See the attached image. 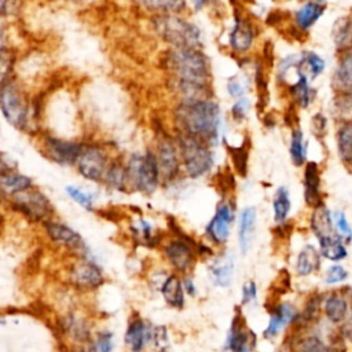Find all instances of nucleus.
Here are the masks:
<instances>
[{"label":"nucleus","mask_w":352,"mask_h":352,"mask_svg":"<svg viewBox=\"0 0 352 352\" xmlns=\"http://www.w3.org/2000/svg\"><path fill=\"white\" fill-rule=\"evenodd\" d=\"M301 352H337L336 348L326 344L318 334H312L305 337L300 342Z\"/></svg>","instance_id":"nucleus-44"},{"label":"nucleus","mask_w":352,"mask_h":352,"mask_svg":"<svg viewBox=\"0 0 352 352\" xmlns=\"http://www.w3.org/2000/svg\"><path fill=\"white\" fill-rule=\"evenodd\" d=\"M337 151L342 162L352 164V120L342 121L336 135Z\"/></svg>","instance_id":"nucleus-32"},{"label":"nucleus","mask_w":352,"mask_h":352,"mask_svg":"<svg viewBox=\"0 0 352 352\" xmlns=\"http://www.w3.org/2000/svg\"><path fill=\"white\" fill-rule=\"evenodd\" d=\"M66 331L69 334V337L80 341V342H84V341H89L91 337H89V327L88 324L81 320V319H76V318H69L66 320Z\"/></svg>","instance_id":"nucleus-41"},{"label":"nucleus","mask_w":352,"mask_h":352,"mask_svg":"<svg viewBox=\"0 0 352 352\" xmlns=\"http://www.w3.org/2000/svg\"><path fill=\"white\" fill-rule=\"evenodd\" d=\"M256 230V209L253 206H246L239 213L238 220V243L242 253H246L253 242Z\"/></svg>","instance_id":"nucleus-21"},{"label":"nucleus","mask_w":352,"mask_h":352,"mask_svg":"<svg viewBox=\"0 0 352 352\" xmlns=\"http://www.w3.org/2000/svg\"><path fill=\"white\" fill-rule=\"evenodd\" d=\"M180 133L191 135L206 144L216 146L220 136L221 113L216 102L206 99H183L175 111Z\"/></svg>","instance_id":"nucleus-2"},{"label":"nucleus","mask_w":352,"mask_h":352,"mask_svg":"<svg viewBox=\"0 0 352 352\" xmlns=\"http://www.w3.org/2000/svg\"><path fill=\"white\" fill-rule=\"evenodd\" d=\"M346 278H348V271L340 264H333L326 270L323 280L327 285H336V283L344 282Z\"/></svg>","instance_id":"nucleus-46"},{"label":"nucleus","mask_w":352,"mask_h":352,"mask_svg":"<svg viewBox=\"0 0 352 352\" xmlns=\"http://www.w3.org/2000/svg\"><path fill=\"white\" fill-rule=\"evenodd\" d=\"M248 109H249V102L245 96H242V98L235 99V103L231 107V114L235 120L239 121V120L245 118V116L248 113Z\"/></svg>","instance_id":"nucleus-47"},{"label":"nucleus","mask_w":352,"mask_h":352,"mask_svg":"<svg viewBox=\"0 0 352 352\" xmlns=\"http://www.w3.org/2000/svg\"><path fill=\"white\" fill-rule=\"evenodd\" d=\"M110 161V155L104 147L96 143H84L74 166L85 180L103 183Z\"/></svg>","instance_id":"nucleus-7"},{"label":"nucleus","mask_w":352,"mask_h":352,"mask_svg":"<svg viewBox=\"0 0 352 352\" xmlns=\"http://www.w3.org/2000/svg\"><path fill=\"white\" fill-rule=\"evenodd\" d=\"M326 67V62L315 52H304L297 62V70L301 72L308 80H315Z\"/></svg>","instance_id":"nucleus-34"},{"label":"nucleus","mask_w":352,"mask_h":352,"mask_svg":"<svg viewBox=\"0 0 352 352\" xmlns=\"http://www.w3.org/2000/svg\"><path fill=\"white\" fill-rule=\"evenodd\" d=\"M297 309L290 302H279L275 309H272L270 315V320L267 327L263 331V336L268 340L275 338L287 324L296 322L297 319Z\"/></svg>","instance_id":"nucleus-17"},{"label":"nucleus","mask_w":352,"mask_h":352,"mask_svg":"<svg viewBox=\"0 0 352 352\" xmlns=\"http://www.w3.org/2000/svg\"><path fill=\"white\" fill-rule=\"evenodd\" d=\"M256 300H257V286L254 280L245 282L242 287V304L246 305L250 302H256Z\"/></svg>","instance_id":"nucleus-48"},{"label":"nucleus","mask_w":352,"mask_h":352,"mask_svg":"<svg viewBox=\"0 0 352 352\" xmlns=\"http://www.w3.org/2000/svg\"><path fill=\"white\" fill-rule=\"evenodd\" d=\"M256 345V336L245 326L241 315H236L224 342L227 352H252Z\"/></svg>","instance_id":"nucleus-15"},{"label":"nucleus","mask_w":352,"mask_h":352,"mask_svg":"<svg viewBox=\"0 0 352 352\" xmlns=\"http://www.w3.org/2000/svg\"><path fill=\"white\" fill-rule=\"evenodd\" d=\"M30 187H33V180L26 175H22L12 169L0 173V194L7 198L26 191Z\"/></svg>","instance_id":"nucleus-22"},{"label":"nucleus","mask_w":352,"mask_h":352,"mask_svg":"<svg viewBox=\"0 0 352 352\" xmlns=\"http://www.w3.org/2000/svg\"><path fill=\"white\" fill-rule=\"evenodd\" d=\"M323 311L327 320L337 324L346 319L348 311H349V302L344 294L334 292L324 297Z\"/></svg>","instance_id":"nucleus-25"},{"label":"nucleus","mask_w":352,"mask_h":352,"mask_svg":"<svg viewBox=\"0 0 352 352\" xmlns=\"http://www.w3.org/2000/svg\"><path fill=\"white\" fill-rule=\"evenodd\" d=\"M125 168L129 190L153 194L158 188L161 176L154 151L147 150L143 154H132L125 162Z\"/></svg>","instance_id":"nucleus-5"},{"label":"nucleus","mask_w":352,"mask_h":352,"mask_svg":"<svg viewBox=\"0 0 352 352\" xmlns=\"http://www.w3.org/2000/svg\"><path fill=\"white\" fill-rule=\"evenodd\" d=\"M160 292L165 300V302L175 308V309H182L184 307V289H183V283L182 279L176 275V274H170L168 275L161 286H160Z\"/></svg>","instance_id":"nucleus-24"},{"label":"nucleus","mask_w":352,"mask_h":352,"mask_svg":"<svg viewBox=\"0 0 352 352\" xmlns=\"http://www.w3.org/2000/svg\"><path fill=\"white\" fill-rule=\"evenodd\" d=\"M140 8L155 15L179 14L186 8V0H133Z\"/></svg>","instance_id":"nucleus-31"},{"label":"nucleus","mask_w":352,"mask_h":352,"mask_svg":"<svg viewBox=\"0 0 352 352\" xmlns=\"http://www.w3.org/2000/svg\"><path fill=\"white\" fill-rule=\"evenodd\" d=\"M103 183H106L109 187L117 190V191H128V177H126V168L125 164H122L121 161H116L111 160L110 165L106 170Z\"/></svg>","instance_id":"nucleus-33"},{"label":"nucleus","mask_w":352,"mask_h":352,"mask_svg":"<svg viewBox=\"0 0 352 352\" xmlns=\"http://www.w3.org/2000/svg\"><path fill=\"white\" fill-rule=\"evenodd\" d=\"M320 253L314 245H305L296 260V271L300 276H308L320 268Z\"/></svg>","instance_id":"nucleus-29"},{"label":"nucleus","mask_w":352,"mask_h":352,"mask_svg":"<svg viewBox=\"0 0 352 352\" xmlns=\"http://www.w3.org/2000/svg\"><path fill=\"white\" fill-rule=\"evenodd\" d=\"M333 216V224H334V228L337 231V234L345 241V242H349L352 241V227L349 224V221L346 220V216L344 214V212H334L331 213Z\"/></svg>","instance_id":"nucleus-45"},{"label":"nucleus","mask_w":352,"mask_h":352,"mask_svg":"<svg viewBox=\"0 0 352 352\" xmlns=\"http://www.w3.org/2000/svg\"><path fill=\"white\" fill-rule=\"evenodd\" d=\"M0 111L15 129L29 131L36 114L34 104L14 76L0 84Z\"/></svg>","instance_id":"nucleus-3"},{"label":"nucleus","mask_w":352,"mask_h":352,"mask_svg":"<svg viewBox=\"0 0 352 352\" xmlns=\"http://www.w3.org/2000/svg\"><path fill=\"white\" fill-rule=\"evenodd\" d=\"M241 1H245V3H252V1H254V0H241Z\"/></svg>","instance_id":"nucleus-55"},{"label":"nucleus","mask_w":352,"mask_h":352,"mask_svg":"<svg viewBox=\"0 0 352 352\" xmlns=\"http://www.w3.org/2000/svg\"><path fill=\"white\" fill-rule=\"evenodd\" d=\"M309 226H311V230H312L314 235L316 236V239L337 232L334 228V224H333L331 212L324 206V204L314 208L311 220H309Z\"/></svg>","instance_id":"nucleus-27"},{"label":"nucleus","mask_w":352,"mask_h":352,"mask_svg":"<svg viewBox=\"0 0 352 352\" xmlns=\"http://www.w3.org/2000/svg\"><path fill=\"white\" fill-rule=\"evenodd\" d=\"M69 280L77 289L95 290L104 282V276L95 261L89 257H80L69 270Z\"/></svg>","instance_id":"nucleus-11"},{"label":"nucleus","mask_w":352,"mask_h":352,"mask_svg":"<svg viewBox=\"0 0 352 352\" xmlns=\"http://www.w3.org/2000/svg\"><path fill=\"white\" fill-rule=\"evenodd\" d=\"M165 66L173 74L184 99H206L209 96V60L198 48L172 47L165 55Z\"/></svg>","instance_id":"nucleus-1"},{"label":"nucleus","mask_w":352,"mask_h":352,"mask_svg":"<svg viewBox=\"0 0 352 352\" xmlns=\"http://www.w3.org/2000/svg\"><path fill=\"white\" fill-rule=\"evenodd\" d=\"M316 1H320V3H323V1H324V0H316Z\"/></svg>","instance_id":"nucleus-56"},{"label":"nucleus","mask_w":352,"mask_h":352,"mask_svg":"<svg viewBox=\"0 0 352 352\" xmlns=\"http://www.w3.org/2000/svg\"><path fill=\"white\" fill-rule=\"evenodd\" d=\"M227 91L232 98L238 99L245 95L246 89H245V84L238 77H231L227 81Z\"/></svg>","instance_id":"nucleus-49"},{"label":"nucleus","mask_w":352,"mask_h":352,"mask_svg":"<svg viewBox=\"0 0 352 352\" xmlns=\"http://www.w3.org/2000/svg\"><path fill=\"white\" fill-rule=\"evenodd\" d=\"M272 208H274V220L276 224H283L290 213L292 201L289 195V190L286 187H279L272 198Z\"/></svg>","instance_id":"nucleus-36"},{"label":"nucleus","mask_w":352,"mask_h":352,"mask_svg":"<svg viewBox=\"0 0 352 352\" xmlns=\"http://www.w3.org/2000/svg\"><path fill=\"white\" fill-rule=\"evenodd\" d=\"M296 73H297V80L290 87V95L300 107L305 109L312 102V95H314L312 88L309 85V80L307 76H304L297 69H296Z\"/></svg>","instance_id":"nucleus-35"},{"label":"nucleus","mask_w":352,"mask_h":352,"mask_svg":"<svg viewBox=\"0 0 352 352\" xmlns=\"http://www.w3.org/2000/svg\"><path fill=\"white\" fill-rule=\"evenodd\" d=\"M82 144L84 143L81 142L66 140L47 133H43L40 136V146L43 154L48 160L66 166L76 164V160L82 148Z\"/></svg>","instance_id":"nucleus-9"},{"label":"nucleus","mask_w":352,"mask_h":352,"mask_svg":"<svg viewBox=\"0 0 352 352\" xmlns=\"http://www.w3.org/2000/svg\"><path fill=\"white\" fill-rule=\"evenodd\" d=\"M154 154L157 158L161 180H164L165 183L173 182L179 175L182 165L177 144L169 138H162L160 139L157 144V151Z\"/></svg>","instance_id":"nucleus-13"},{"label":"nucleus","mask_w":352,"mask_h":352,"mask_svg":"<svg viewBox=\"0 0 352 352\" xmlns=\"http://www.w3.org/2000/svg\"><path fill=\"white\" fill-rule=\"evenodd\" d=\"M234 221V206L228 201H223L217 205L216 212L206 226V236L216 245H224L231 234V226Z\"/></svg>","instance_id":"nucleus-14"},{"label":"nucleus","mask_w":352,"mask_h":352,"mask_svg":"<svg viewBox=\"0 0 352 352\" xmlns=\"http://www.w3.org/2000/svg\"><path fill=\"white\" fill-rule=\"evenodd\" d=\"M182 283H183V289H184L186 293H188L190 296H195L197 294V289H195V285H194L191 278L186 276L184 279H182Z\"/></svg>","instance_id":"nucleus-52"},{"label":"nucleus","mask_w":352,"mask_h":352,"mask_svg":"<svg viewBox=\"0 0 352 352\" xmlns=\"http://www.w3.org/2000/svg\"><path fill=\"white\" fill-rule=\"evenodd\" d=\"M333 41L337 48H345L351 44L352 38V21L349 16H341L334 21L333 30H331Z\"/></svg>","instance_id":"nucleus-38"},{"label":"nucleus","mask_w":352,"mask_h":352,"mask_svg":"<svg viewBox=\"0 0 352 352\" xmlns=\"http://www.w3.org/2000/svg\"><path fill=\"white\" fill-rule=\"evenodd\" d=\"M312 128H314V132L318 133V135H322L326 129V118L322 114H316L314 118H312Z\"/></svg>","instance_id":"nucleus-51"},{"label":"nucleus","mask_w":352,"mask_h":352,"mask_svg":"<svg viewBox=\"0 0 352 352\" xmlns=\"http://www.w3.org/2000/svg\"><path fill=\"white\" fill-rule=\"evenodd\" d=\"M351 44H352V38H351Z\"/></svg>","instance_id":"nucleus-57"},{"label":"nucleus","mask_w":352,"mask_h":352,"mask_svg":"<svg viewBox=\"0 0 352 352\" xmlns=\"http://www.w3.org/2000/svg\"><path fill=\"white\" fill-rule=\"evenodd\" d=\"M334 111L346 120H352V89L346 92H338L337 98H334Z\"/></svg>","instance_id":"nucleus-43"},{"label":"nucleus","mask_w":352,"mask_h":352,"mask_svg":"<svg viewBox=\"0 0 352 352\" xmlns=\"http://www.w3.org/2000/svg\"><path fill=\"white\" fill-rule=\"evenodd\" d=\"M153 327L139 315H133L126 326L124 342L129 352H143L151 342Z\"/></svg>","instance_id":"nucleus-16"},{"label":"nucleus","mask_w":352,"mask_h":352,"mask_svg":"<svg viewBox=\"0 0 352 352\" xmlns=\"http://www.w3.org/2000/svg\"><path fill=\"white\" fill-rule=\"evenodd\" d=\"M44 230L47 236L56 245H60L74 253H77L80 257H89V249L85 243V241L82 239V236L73 230L72 227H69L67 224L59 223V221H54V220H47L43 223Z\"/></svg>","instance_id":"nucleus-10"},{"label":"nucleus","mask_w":352,"mask_h":352,"mask_svg":"<svg viewBox=\"0 0 352 352\" xmlns=\"http://www.w3.org/2000/svg\"><path fill=\"white\" fill-rule=\"evenodd\" d=\"M289 153L292 162L296 166H302L307 160V144L304 140V133L300 128H296L292 131L290 135V144H289Z\"/></svg>","instance_id":"nucleus-37"},{"label":"nucleus","mask_w":352,"mask_h":352,"mask_svg":"<svg viewBox=\"0 0 352 352\" xmlns=\"http://www.w3.org/2000/svg\"><path fill=\"white\" fill-rule=\"evenodd\" d=\"M254 41V29L248 19L236 18L230 32V45L235 52H246Z\"/></svg>","instance_id":"nucleus-20"},{"label":"nucleus","mask_w":352,"mask_h":352,"mask_svg":"<svg viewBox=\"0 0 352 352\" xmlns=\"http://www.w3.org/2000/svg\"><path fill=\"white\" fill-rule=\"evenodd\" d=\"M15 66V54L8 44L7 25L0 19V84L12 76Z\"/></svg>","instance_id":"nucleus-26"},{"label":"nucleus","mask_w":352,"mask_h":352,"mask_svg":"<svg viewBox=\"0 0 352 352\" xmlns=\"http://www.w3.org/2000/svg\"><path fill=\"white\" fill-rule=\"evenodd\" d=\"M323 12H324V6L320 1H314V0L305 1L302 6L298 7V10L294 14L296 25L301 30H308L318 22V19L323 15Z\"/></svg>","instance_id":"nucleus-28"},{"label":"nucleus","mask_w":352,"mask_h":352,"mask_svg":"<svg viewBox=\"0 0 352 352\" xmlns=\"http://www.w3.org/2000/svg\"><path fill=\"white\" fill-rule=\"evenodd\" d=\"M333 85L337 92H346L352 89V50L341 56L334 70Z\"/></svg>","instance_id":"nucleus-30"},{"label":"nucleus","mask_w":352,"mask_h":352,"mask_svg":"<svg viewBox=\"0 0 352 352\" xmlns=\"http://www.w3.org/2000/svg\"><path fill=\"white\" fill-rule=\"evenodd\" d=\"M69 3H74V4H87V3H92L94 0H66Z\"/></svg>","instance_id":"nucleus-54"},{"label":"nucleus","mask_w":352,"mask_h":352,"mask_svg":"<svg viewBox=\"0 0 352 352\" xmlns=\"http://www.w3.org/2000/svg\"><path fill=\"white\" fill-rule=\"evenodd\" d=\"M11 204L16 210H19L23 216L34 220V221H47L51 219L54 209L44 192L40 190L30 187L26 191H22L10 198Z\"/></svg>","instance_id":"nucleus-8"},{"label":"nucleus","mask_w":352,"mask_h":352,"mask_svg":"<svg viewBox=\"0 0 352 352\" xmlns=\"http://www.w3.org/2000/svg\"><path fill=\"white\" fill-rule=\"evenodd\" d=\"M153 28L160 38L173 48H198L202 41L199 28L177 14L155 15Z\"/></svg>","instance_id":"nucleus-4"},{"label":"nucleus","mask_w":352,"mask_h":352,"mask_svg":"<svg viewBox=\"0 0 352 352\" xmlns=\"http://www.w3.org/2000/svg\"><path fill=\"white\" fill-rule=\"evenodd\" d=\"M15 6L16 0H0V19L11 15V12L15 10Z\"/></svg>","instance_id":"nucleus-50"},{"label":"nucleus","mask_w":352,"mask_h":352,"mask_svg":"<svg viewBox=\"0 0 352 352\" xmlns=\"http://www.w3.org/2000/svg\"><path fill=\"white\" fill-rule=\"evenodd\" d=\"M66 194L82 209L85 210H94L95 208V195L91 194L89 191L82 190L81 187L77 186H67L66 188Z\"/></svg>","instance_id":"nucleus-40"},{"label":"nucleus","mask_w":352,"mask_h":352,"mask_svg":"<svg viewBox=\"0 0 352 352\" xmlns=\"http://www.w3.org/2000/svg\"><path fill=\"white\" fill-rule=\"evenodd\" d=\"M114 337L111 331H100L92 340L88 341V345L84 346L81 352H113Z\"/></svg>","instance_id":"nucleus-39"},{"label":"nucleus","mask_w":352,"mask_h":352,"mask_svg":"<svg viewBox=\"0 0 352 352\" xmlns=\"http://www.w3.org/2000/svg\"><path fill=\"white\" fill-rule=\"evenodd\" d=\"M131 230L133 232V236L140 243H144V245H153L154 243L155 235H154V231H153V226L147 220H144V219L136 220L131 226Z\"/></svg>","instance_id":"nucleus-42"},{"label":"nucleus","mask_w":352,"mask_h":352,"mask_svg":"<svg viewBox=\"0 0 352 352\" xmlns=\"http://www.w3.org/2000/svg\"><path fill=\"white\" fill-rule=\"evenodd\" d=\"M234 271H235L234 256L227 252L213 258L209 267V274L213 283L220 287H228L232 283Z\"/></svg>","instance_id":"nucleus-19"},{"label":"nucleus","mask_w":352,"mask_h":352,"mask_svg":"<svg viewBox=\"0 0 352 352\" xmlns=\"http://www.w3.org/2000/svg\"><path fill=\"white\" fill-rule=\"evenodd\" d=\"M209 1H210V0H192V6H194V8L198 11V10L204 8Z\"/></svg>","instance_id":"nucleus-53"},{"label":"nucleus","mask_w":352,"mask_h":352,"mask_svg":"<svg viewBox=\"0 0 352 352\" xmlns=\"http://www.w3.org/2000/svg\"><path fill=\"white\" fill-rule=\"evenodd\" d=\"M304 199L311 208H316L323 204V197L320 192V172L318 164L309 161L304 166Z\"/></svg>","instance_id":"nucleus-18"},{"label":"nucleus","mask_w":352,"mask_h":352,"mask_svg":"<svg viewBox=\"0 0 352 352\" xmlns=\"http://www.w3.org/2000/svg\"><path fill=\"white\" fill-rule=\"evenodd\" d=\"M176 144L179 148L180 161L183 164L184 172L190 177L197 179L210 172L214 164V158L209 144L191 135L180 132Z\"/></svg>","instance_id":"nucleus-6"},{"label":"nucleus","mask_w":352,"mask_h":352,"mask_svg":"<svg viewBox=\"0 0 352 352\" xmlns=\"http://www.w3.org/2000/svg\"><path fill=\"white\" fill-rule=\"evenodd\" d=\"M183 236L172 238L164 245V256L176 272L187 274L195 263V250Z\"/></svg>","instance_id":"nucleus-12"},{"label":"nucleus","mask_w":352,"mask_h":352,"mask_svg":"<svg viewBox=\"0 0 352 352\" xmlns=\"http://www.w3.org/2000/svg\"><path fill=\"white\" fill-rule=\"evenodd\" d=\"M318 242H319L318 250L322 257H324L333 263H338V261L346 258L348 250H346L345 241L337 232L318 238Z\"/></svg>","instance_id":"nucleus-23"}]
</instances>
